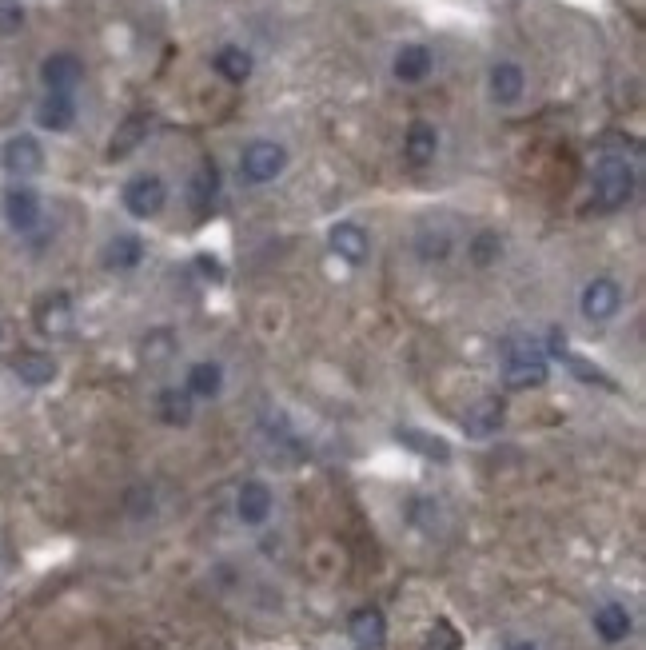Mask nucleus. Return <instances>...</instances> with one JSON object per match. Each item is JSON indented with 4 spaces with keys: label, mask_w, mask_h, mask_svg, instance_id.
I'll use <instances>...</instances> for the list:
<instances>
[{
    "label": "nucleus",
    "mask_w": 646,
    "mask_h": 650,
    "mask_svg": "<svg viewBox=\"0 0 646 650\" xmlns=\"http://www.w3.org/2000/svg\"><path fill=\"white\" fill-rule=\"evenodd\" d=\"M507 387L527 391V387H543L547 383V351L539 339L515 335L507 339V371H503Z\"/></svg>",
    "instance_id": "obj_1"
},
{
    "label": "nucleus",
    "mask_w": 646,
    "mask_h": 650,
    "mask_svg": "<svg viewBox=\"0 0 646 650\" xmlns=\"http://www.w3.org/2000/svg\"><path fill=\"white\" fill-rule=\"evenodd\" d=\"M631 192H635V168L627 160H619V156L599 160V168H595V204L603 212H615V208H623L631 200Z\"/></svg>",
    "instance_id": "obj_2"
},
{
    "label": "nucleus",
    "mask_w": 646,
    "mask_h": 650,
    "mask_svg": "<svg viewBox=\"0 0 646 650\" xmlns=\"http://www.w3.org/2000/svg\"><path fill=\"white\" fill-rule=\"evenodd\" d=\"M284 168H288V152H284L276 140H256V144H248L244 156H240V172H244V180H252V184H268V180H276Z\"/></svg>",
    "instance_id": "obj_3"
},
{
    "label": "nucleus",
    "mask_w": 646,
    "mask_h": 650,
    "mask_svg": "<svg viewBox=\"0 0 646 650\" xmlns=\"http://www.w3.org/2000/svg\"><path fill=\"white\" fill-rule=\"evenodd\" d=\"M164 204H168V188H164L160 176H136V180L124 188V208H128L132 216H140V220L160 216Z\"/></svg>",
    "instance_id": "obj_4"
},
{
    "label": "nucleus",
    "mask_w": 646,
    "mask_h": 650,
    "mask_svg": "<svg viewBox=\"0 0 646 650\" xmlns=\"http://www.w3.org/2000/svg\"><path fill=\"white\" fill-rule=\"evenodd\" d=\"M623 308V288L615 284V280H595V284H587V292H583V316L587 320H611L615 312Z\"/></svg>",
    "instance_id": "obj_5"
},
{
    "label": "nucleus",
    "mask_w": 646,
    "mask_h": 650,
    "mask_svg": "<svg viewBox=\"0 0 646 650\" xmlns=\"http://www.w3.org/2000/svg\"><path fill=\"white\" fill-rule=\"evenodd\" d=\"M347 635H351L355 650H383V639H387V619H383L375 607H363V611L351 615Z\"/></svg>",
    "instance_id": "obj_6"
},
{
    "label": "nucleus",
    "mask_w": 646,
    "mask_h": 650,
    "mask_svg": "<svg viewBox=\"0 0 646 650\" xmlns=\"http://www.w3.org/2000/svg\"><path fill=\"white\" fill-rule=\"evenodd\" d=\"M4 168L12 172V176H36L40 168H44V148L32 140V136H12L8 140V148H4Z\"/></svg>",
    "instance_id": "obj_7"
},
{
    "label": "nucleus",
    "mask_w": 646,
    "mask_h": 650,
    "mask_svg": "<svg viewBox=\"0 0 646 650\" xmlns=\"http://www.w3.org/2000/svg\"><path fill=\"white\" fill-rule=\"evenodd\" d=\"M499 427H503V399H495V395H483V399L471 403L467 415H463V431H467L471 439H487V435H495Z\"/></svg>",
    "instance_id": "obj_8"
},
{
    "label": "nucleus",
    "mask_w": 646,
    "mask_h": 650,
    "mask_svg": "<svg viewBox=\"0 0 646 650\" xmlns=\"http://www.w3.org/2000/svg\"><path fill=\"white\" fill-rule=\"evenodd\" d=\"M40 76H44L48 92H72V88L84 80V64H80L72 52H56V56L44 60Z\"/></svg>",
    "instance_id": "obj_9"
},
{
    "label": "nucleus",
    "mask_w": 646,
    "mask_h": 650,
    "mask_svg": "<svg viewBox=\"0 0 646 650\" xmlns=\"http://www.w3.org/2000/svg\"><path fill=\"white\" fill-rule=\"evenodd\" d=\"M8 367H12L16 379L28 383V387H44V383L56 379V359L44 355V351H16V355L8 359Z\"/></svg>",
    "instance_id": "obj_10"
},
{
    "label": "nucleus",
    "mask_w": 646,
    "mask_h": 650,
    "mask_svg": "<svg viewBox=\"0 0 646 650\" xmlns=\"http://www.w3.org/2000/svg\"><path fill=\"white\" fill-rule=\"evenodd\" d=\"M4 220L16 228V232H32L40 224V200L32 188H12L4 196Z\"/></svg>",
    "instance_id": "obj_11"
},
{
    "label": "nucleus",
    "mask_w": 646,
    "mask_h": 650,
    "mask_svg": "<svg viewBox=\"0 0 646 650\" xmlns=\"http://www.w3.org/2000/svg\"><path fill=\"white\" fill-rule=\"evenodd\" d=\"M272 491H268V483H244L240 487V495H236V511H240V519L248 523V527H260L268 515H272Z\"/></svg>",
    "instance_id": "obj_12"
},
{
    "label": "nucleus",
    "mask_w": 646,
    "mask_h": 650,
    "mask_svg": "<svg viewBox=\"0 0 646 650\" xmlns=\"http://www.w3.org/2000/svg\"><path fill=\"white\" fill-rule=\"evenodd\" d=\"M36 327L44 331V335H52V339H60V335H68L72 331V300L68 296H48V300H40V308H36Z\"/></svg>",
    "instance_id": "obj_13"
},
{
    "label": "nucleus",
    "mask_w": 646,
    "mask_h": 650,
    "mask_svg": "<svg viewBox=\"0 0 646 650\" xmlns=\"http://www.w3.org/2000/svg\"><path fill=\"white\" fill-rule=\"evenodd\" d=\"M36 120H40V128H48V132L72 128V120H76L72 92H48V96L40 100V108H36Z\"/></svg>",
    "instance_id": "obj_14"
},
{
    "label": "nucleus",
    "mask_w": 646,
    "mask_h": 650,
    "mask_svg": "<svg viewBox=\"0 0 646 650\" xmlns=\"http://www.w3.org/2000/svg\"><path fill=\"white\" fill-rule=\"evenodd\" d=\"M435 148H439V132L431 128V124H411L407 128V140H403V156H407V164L411 168H427L431 160H435Z\"/></svg>",
    "instance_id": "obj_15"
},
{
    "label": "nucleus",
    "mask_w": 646,
    "mask_h": 650,
    "mask_svg": "<svg viewBox=\"0 0 646 650\" xmlns=\"http://www.w3.org/2000/svg\"><path fill=\"white\" fill-rule=\"evenodd\" d=\"M148 116L144 112H132L120 128H116V136H112V144H108V160H124V156H132L140 144H144V136H148Z\"/></svg>",
    "instance_id": "obj_16"
},
{
    "label": "nucleus",
    "mask_w": 646,
    "mask_h": 650,
    "mask_svg": "<svg viewBox=\"0 0 646 650\" xmlns=\"http://www.w3.org/2000/svg\"><path fill=\"white\" fill-rule=\"evenodd\" d=\"M367 232L359 224H335L331 228V252L343 256L347 264H363L367 260Z\"/></svg>",
    "instance_id": "obj_17"
},
{
    "label": "nucleus",
    "mask_w": 646,
    "mask_h": 650,
    "mask_svg": "<svg viewBox=\"0 0 646 650\" xmlns=\"http://www.w3.org/2000/svg\"><path fill=\"white\" fill-rule=\"evenodd\" d=\"M431 72V48L427 44H403L395 52V76L403 84H419Z\"/></svg>",
    "instance_id": "obj_18"
},
{
    "label": "nucleus",
    "mask_w": 646,
    "mask_h": 650,
    "mask_svg": "<svg viewBox=\"0 0 646 650\" xmlns=\"http://www.w3.org/2000/svg\"><path fill=\"white\" fill-rule=\"evenodd\" d=\"M523 88H527V76H523V68L519 64H495L491 68V96L499 100V104H515L519 96H523Z\"/></svg>",
    "instance_id": "obj_19"
},
{
    "label": "nucleus",
    "mask_w": 646,
    "mask_h": 650,
    "mask_svg": "<svg viewBox=\"0 0 646 650\" xmlns=\"http://www.w3.org/2000/svg\"><path fill=\"white\" fill-rule=\"evenodd\" d=\"M140 256H144L140 236H112L108 248H104V268H112V272H128V268L140 264Z\"/></svg>",
    "instance_id": "obj_20"
},
{
    "label": "nucleus",
    "mask_w": 646,
    "mask_h": 650,
    "mask_svg": "<svg viewBox=\"0 0 646 650\" xmlns=\"http://www.w3.org/2000/svg\"><path fill=\"white\" fill-rule=\"evenodd\" d=\"M216 72L224 80H232V84H244L252 76V52H244L240 44H224L216 52Z\"/></svg>",
    "instance_id": "obj_21"
},
{
    "label": "nucleus",
    "mask_w": 646,
    "mask_h": 650,
    "mask_svg": "<svg viewBox=\"0 0 646 650\" xmlns=\"http://www.w3.org/2000/svg\"><path fill=\"white\" fill-rule=\"evenodd\" d=\"M595 631H599L603 643H623V639L631 635V615H627V607L607 603V607L595 615Z\"/></svg>",
    "instance_id": "obj_22"
},
{
    "label": "nucleus",
    "mask_w": 646,
    "mask_h": 650,
    "mask_svg": "<svg viewBox=\"0 0 646 650\" xmlns=\"http://www.w3.org/2000/svg\"><path fill=\"white\" fill-rule=\"evenodd\" d=\"M160 419L172 423V427L192 423V391H180V387L160 391Z\"/></svg>",
    "instance_id": "obj_23"
},
{
    "label": "nucleus",
    "mask_w": 646,
    "mask_h": 650,
    "mask_svg": "<svg viewBox=\"0 0 646 650\" xmlns=\"http://www.w3.org/2000/svg\"><path fill=\"white\" fill-rule=\"evenodd\" d=\"M216 192H220V172H216V164H200L196 176H192V208H196V212H208L212 200H216Z\"/></svg>",
    "instance_id": "obj_24"
},
{
    "label": "nucleus",
    "mask_w": 646,
    "mask_h": 650,
    "mask_svg": "<svg viewBox=\"0 0 646 650\" xmlns=\"http://www.w3.org/2000/svg\"><path fill=\"white\" fill-rule=\"evenodd\" d=\"M399 443L411 447V451H419V455H427V459H439V463L451 459V447H447L443 439H435V435H427V431H415V427H403V431H399Z\"/></svg>",
    "instance_id": "obj_25"
},
{
    "label": "nucleus",
    "mask_w": 646,
    "mask_h": 650,
    "mask_svg": "<svg viewBox=\"0 0 646 650\" xmlns=\"http://www.w3.org/2000/svg\"><path fill=\"white\" fill-rule=\"evenodd\" d=\"M220 383H224V371H220V363H196V367L188 371V391H192V395H204V399H212V395L220 391Z\"/></svg>",
    "instance_id": "obj_26"
},
{
    "label": "nucleus",
    "mask_w": 646,
    "mask_h": 650,
    "mask_svg": "<svg viewBox=\"0 0 646 650\" xmlns=\"http://www.w3.org/2000/svg\"><path fill=\"white\" fill-rule=\"evenodd\" d=\"M499 256H503V240H499L495 232H479L475 244H471V260H475L479 268H487V264H495Z\"/></svg>",
    "instance_id": "obj_27"
},
{
    "label": "nucleus",
    "mask_w": 646,
    "mask_h": 650,
    "mask_svg": "<svg viewBox=\"0 0 646 650\" xmlns=\"http://www.w3.org/2000/svg\"><path fill=\"white\" fill-rule=\"evenodd\" d=\"M20 24H24L20 0H0V32H4V36H8V32H20Z\"/></svg>",
    "instance_id": "obj_28"
},
{
    "label": "nucleus",
    "mask_w": 646,
    "mask_h": 650,
    "mask_svg": "<svg viewBox=\"0 0 646 650\" xmlns=\"http://www.w3.org/2000/svg\"><path fill=\"white\" fill-rule=\"evenodd\" d=\"M427 650H459V635L451 623H435L431 639H427Z\"/></svg>",
    "instance_id": "obj_29"
},
{
    "label": "nucleus",
    "mask_w": 646,
    "mask_h": 650,
    "mask_svg": "<svg viewBox=\"0 0 646 650\" xmlns=\"http://www.w3.org/2000/svg\"><path fill=\"white\" fill-rule=\"evenodd\" d=\"M507 650H539V647H531V643H515V647H507Z\"/></svg>",
    "instance_id": "obj_30"
}]
</instances>
